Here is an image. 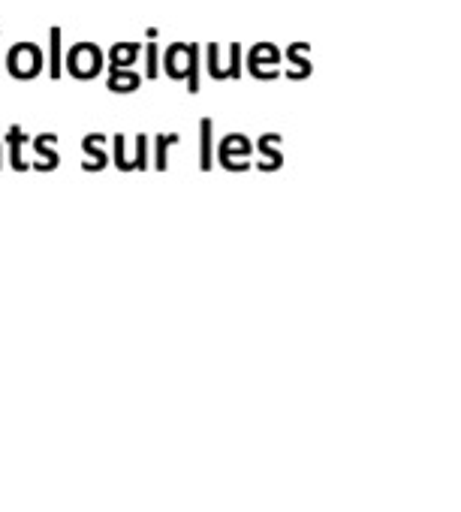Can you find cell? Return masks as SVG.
Returning <instances> with one entry per match:
<instances>
[{
    "instance_id": "14",
    "label": "cell",
    "mask_w": 461,
    "mask_h": 512,
    "mask_svg": "<svg viewBox=\"0 0 461 512\" xmlns=\"http://www.w3.org/2000/svg\"><path fill=\"white\" fill-rule=\"evenodd\" d=\"M145 73H148V79H154V76L160 73V55H157V40H151V43H148V67H145Z\"/></svg>"
},
{
    "instance_id": "8",
    "label": "cell",
    "mask_w": 461,
    "mask_h": 512,
    "mask_svg": "<svg viewBox=\"0 0 461 512\" xmlns=\"http://www.w3.org/2000/svg\"><path fill=\"white\" fill-rule=\"evenodd\" d=\"M52 142H55V136H52V133H43V136H37V139H34V151L40 154V160H37L34 166H37V169H43V172H46V169H55V166H58V160H61V157L49 148Z\"/></svg>"
},
{
    "instance_id": "5",
    "label": "cell",
    "mask_w": 461,
    "mask_h": 512,
    "mask_svg": "<svg viewBox=\"0 0 461 512\" xmlns=\"http://www.w3.org/2000/svg\"><path fill=\"white\" fill-rule=\"evenodd\" d=\"M248 154H251V145L245 136H226L220 142V163L229 166V169H242L248 166Z\"/></svg>"
},
{
    "instance_id": "13",
    "label": "cell",
    "mask_w": 461,
    "mask_h": 512,
    "mask_svg": "<svg viewBox=\"0 0 461 512\" xmlns=\"http://www.w3.org/2000/svg\"><path fill=\"white\" fill-rule=\"evenodd\" d=\"M61 28H52V64H49V73L58 79L61 76Z\"/></svg>"
},
{
    "instance_id": "3",
    "label": "cell",
    "mask_w": 461,
    "mask_h": 512,
    "mask_svg": "<svg viewBox=\"0 0 461 512\" xmlns=\"http://www.w3.org/2000/svg\"><path fill=\"white\" fill-rule=\"evenodd\" d=\"M67 64H70V73L79 76V79H91L100 73L103 67V55L94 43H79L73 46V52L67 55Z\"/></svg>"
},
{
    "instance_id": "2",
    "label": "cell",
    "mask_w": 461,
    "mask_h": 512,
    "mask_svg": "<svg viewBox=\"0 0 461 512\" xmlns=\"http://www.w3.org/2000/svg\"><path fill=\"white\" fill-rule=\"evenodd\" d=\"M7 67L13 76L19 79H31L43 70V52L34 43H19L13 46V52L7 55Z\"/></svg>"
},
{
    "instance_id": "11",
    "label": "cell",
    "mask_w": 461,
    "mask_h": 512,
    "mask_svg": "<svg viewBox=\"0 0 461 512\" xmlns=\"http://www.w3.org/2000/svg\"><path fill=\"white\" fill-rule=\"evenodd\" d=\"M181 139L175 136V133H163V136H157L154 139V166L163 172L166 169V151H169V145H178Z\"/></svg>"
},
{
    "instance_id": "9",
    "label": "cell",
    "mask_w": 461,
    "mask_h": 512,
    "mask_svg": "<svg viewBox=\"0 0 461 512\" xmlns=\"http://www.w3.org/2000/svg\"><path fill=\"white\" fill-rule=\"evenodd\" d=\"M139 73L133 70H109V88L118 91V94H127V91H136L139 88Z\"/></svg>"
},
{
    "instance_id": "6",
    "label": "cell",
    "mask_w": 461,
    "mask_h": 512,
    "mask_svg": "<svg viewBox=\"0 0 461 512\" xmlns=\"http://www.w3.org/2000/svg\"><path fill=\"white\" fill-rule=\"evenodd\" d=\"M106 136H100V133H91L85 142H82V151L88 154V160H85V169L88 172H97V169H103L106 163H109V154H106Z\"/></svg>"
},
{
    "instance_id": "4",
    "label": "cell",
    "mask_w": 461,
    "mask_h": 512,
    "mask_svg": "<svg viewBox=\"0 0 461 512\" xmlns=\"http://www.w3.org/2000/svg\"><path fill=\"white\" fill-rule=\"evenodd\" d=\"M115 163L121 172H136L148 166V136H136L133 142V154L127 151V139L115 136Z\"/></svg>"
},
{
    "instance_id": "12",
    "label": "cell",
    "mask_w": 461,
    "mask_h": 512,
    "mask_svg": "<svg viewBox=\"0 0 461 512\" xmlns=\"http://www.w3.org/2000/svg\"><path fill=\"white\" fill-rule=\"evenodd\" d=\"M199 163H202V169L211 166V121L199 124Z\"/></svg>"
},
{
    "instance_id": "1",
    "label": "cell",
    "mask_w": 461,
    "mask_h": 512,
    "mask_svg": "<svg viewBox=\"0 0 461 512\" xmlns=\"http://www.w3.org/2000/svg\"><path fill=\"white\" fill-rule=\"evenodd\" d=\"M166 73L172 76V79H184V76H190V91H196L199 88V79H196V46H184V43H175V46H169V52H166Z\"/></svg>"
},
{
    "instance_id": "7",
    "label": "cell",
    "mask_w": 461,
    "mask_h": 512,
    "mask_svg": "<svg viewBox=\"0 0 461 512\" xmlns=\"http://www.w3.org/2000/svg\"><path fill=\"white\" fill-rule=\"evenodd\" d=\"M139 58V43H115L109 49V70H133Z\"/></svg>"
},
{
    "instance_id": "10",
    "label": "cell",
    "mask_w": 461,
    "mask_h": 512,
    "mask_svg": "<svg viewBox=\"0 0 461 512\" xmlns=\"http://www.w3.org/2000/svg\"><path fill=\"white\" fill-rule=\"evenodd\" d=\"M7 142H10V160H13V166H16V169H25L22 145L28 142V136L22 133V127H13V130H10V136H7Z\"/></svg>"
},
{
    "instance_id": "15",
    "label": "cell",
    "mask_w": 461,
    "mask_h": 512,
    "mask_svg": "<svg viewBox=\"0 0 461 512\" xmlns=\"http://www.w3.org/2000/svg\"><path fill=\"white\" fill-rule=\"evenodd\" d=\"M0 166H4V160H0Z\"/></svg>"
}]
</instances>
